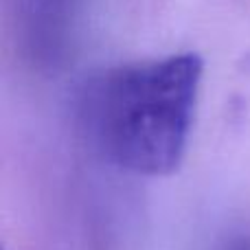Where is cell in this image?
<instances>
[{
  "instance_id": "cell-1",
  "label": "cell",
  "mask_w": 250,
  "mask_h": 250,
  "mask_svg": "<svg viewBox=\"0 0 250 250\" xmlns=\"http://www.w3.org/2000/svg\"><path fill=\"white\" fill-rule=\"evenodd\" d=\"M204 62L198 53L110 68L86 83L79 117L95 147L117 167L160 178L187 151Z\"/></svg>"
},
{
  "instance_id": "cell-2",
  "label": "cell",
  "mask_w": 250,
  "mask_h": 250,
  "mask_svg": "<svg viewBox=\"0 0 250 250\" xmlns=\"http://www.w3.org/2000/svg\"><path fill=\"white\" fill-rule=\"evenodd\" d=\"M20 4L35 46L48 55H57L73 20V0H20Z\"/></svg>"
}]
</instances>
